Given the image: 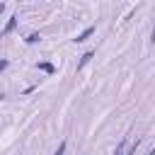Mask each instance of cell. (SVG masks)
<instances>
[{
	"mask_svg": "<svg viewBox=\"0 0 155 155\" xmlns=\"http://www.w3.org/2000/svg\"><path fill=\"white\" fill-rule=\"evenodd\" d=\"M17 22H19V17H17V15H10V19H7V24H5V29H2V34H0V36L12 34V31L17 29Z\"/></svg>",
	"mask_w": 155,
	"mask_h": 155,
	"instance_id": "6da1fadb",
	"label": "cell"
},
{
	"mask_svg": "<svg viewBox=\"0 0 155 155\" xmlns=\"http://www.w3.org/2000/svg\"><path fill=\"white\" fill-rule=\"evenodd\" d=\"M92 34H94V27L90 24V27H87V29H82V31H80V34H78V36L73 39V41H75V44H82V41H87V39L92 36Z\"/></svg>",
	"mask_w": 155,
	"mask_h": 155,
	"instance_id": "7a4b0ae2",
	"label": "cell"
},
{
	"mask_svg": "<svg viewBox=\"0 0 155 155\" xmlns=\"http://www.w3.org/2000/svg\"><path fill=\"white\" fill-rule=\"evenodd\" d=\"M92 58H94V51H85V53L80 56V61H78V70H82V68H85Z\"/></svg>",
	"mask_w": 155,
	"mask_h": 155,
	"instance_id": "3957f363",
	"label": "cell"
},
{
	"mask_svg": "<svg viewBox=\"0 0 155 155\" xmlns=\"http://www.w3.org/2000/svg\"><path fill=\"white\" fill-rule=\"evenodd\" d=\"M36 68H39V70H44V73H48V75H53V73H56V65H53V63H48V61L36 63Z\"/></svg>",
	"mask_w": 155,
	"mask_h": 155,
	"instance_id": "277c9868",
	"label": "cell"
},
{
	"mask_svg": "<svg viewBox=\"0 0 155 155\" xmlns=\"http://www.w3.org/2000/svg\"><path fill=\"white\" fill-rule=\"evenodd\" d=\"M24 41H27V44H39V41H41V34H36V31H31V34H29V36H27Z\"/></svg>",
	"mask_w": 155,
	"mask_h": 155,
	"instance_id": "5b68a950",
	"label": "cell"
},
{
	"mask_svg": "<svg viewBox=\"0 0 155 155\" xmlns=\"http://www.w3.org/2000/svg\"><path fill=\"white\" fill-rule=\"evenodd\" d=\"M114 155H126V138H124V140H119V145H116Z\"/></svg>",
	"mask_w": 155,
	"mask_h": 155,
	"instance_id": "8992f818",
	"label": "cell"
},
{
	"mask_svg": "<svg viewBox=\"0 0 155 155\" xmlns=\"http://www.w3.org/2000/svg\"><path fill=\"white\" fill-rule=\"evenodd\" d=\"M63 153H65V140H61V143H58V148H56V153H53V155H63Z\"/></svg>",
	"mask_w": 155,
	"mask_h": 155,
	"instance_id": "52a82bcc",
	"label": "cell"
},
{
	"mask_svg": "<svg viewBox=\"0 0 155 155\" xmlns=\"http://www.w3.org/2000/svg\"><path fill=\"white\" fill-rule=\"evenodd\" d=\"M7 65H10V61H7V58H0V73L7 70Z\"/></svg>",
	"mask_w": 155,
	"mask_h": 155,
	"instance_id": "ba28073f",
	"label": "cell"
},
{
	"mask_svg": "<svg viewBox=\"0 0 155 155\" xmlns=\"http://www.w3.org/2000/svg\"><path fill=\"white\" fill-rule=\"evenodd\" d=\"M2 12H5V2H0V15H2Z\"/></svg>",
	"mask_w": 155,
	"mask_h": 155,
	"instance_id": "9c48e42d",
	"label": "cell"
},
{
	"mask_svg": "<svg viewBox=\"0 0 155 155\" xmlns=\"http://www.w3.org/2000/svg\"><path fill=\"white\" fill-rule=\"evenodd\" d=\"M150 39H153V41H155V29H153V34H150Z\"/></svg>",
	"mask_w": 155,
	"mask_h": 155,
	"instance_id": "30bf717a",
	"label": "cell"
},
{
	"mask_svg": "<svg viewBox=\"0 0 155 155\" xmlns=\"http://www.w3.org/2000/svg\"><path fill=\"white\" fill-rule=\"evenodd\" d=\"M148 155H155V148H153V150H150V153H148Z\"/></svg>",
	"mask_w": 155,
	"mask_h": 155,
	"instance_id": "8fae6325",
	"label": "cell"
}]
</instances>
